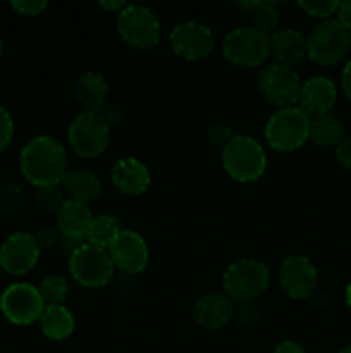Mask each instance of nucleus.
Masks as SVG:
<instances>
[{"label": "nucleus", "instance_id": "f257e3e1", "mask_svg": "<svg viewBox=\"0 0 351 353\" xmlns=\"http://www.w3.org/2000/svg\"><path fill=\"white\" fill-rule=\"evenodd\" d=\"M19 168L24 179L36 188L58 186L67 174V154L55 138L40 134L23 147Z\"/></svg>", "mask_w": 351, "mask_h": 353}, {"label": "nucleus", "instance_id": "f03ea898", "mask_svg": "<svg viewBox=\"0 0 351 353\" xmlns=\"http://www.w3.org/2000/svg\"><path fill=\"white\" fill-rule=\"evenodd\" d=\"M270 285V271L257 259H240L222 276L224 293L233 302H255Z\"/></svg>", "mask_w": 351, "mask_h": 353}, {"label": "nucleus", "instance_id": "7ed1b4c3", "mask_svg": "<svg viewBox=\"0 0 351 353\" xmlns=\"http://www.w3.org/2000/svg\"><path fill=\"white\" fill-rule=\"evenodd\" d=\"M222 165L231 179L237 183H255L264 176L267 155L255 138L234 134L222 150Z\"/></svg>", "mask_w": 351, "mask_h": 353}, {"label": "nucleus", "instance_id": "20e7f679", "mask_svg": "<svg viewBox=\"0 0 351 353\" xmlns=\"http://www.w3.org/2000/svg\"><path fill=\"white\" fill-rule=\"evenodd\" d=\"M265 140L275 152H295L310 140V117L298 105L279 109L265 124Z\"/></svg>", "mask_w": 351, "mask_h": 353}, {"label": "nucleus", "instance_id": "39448f33", "mask_svg": "<svg viewBox=\"0 0 351 353\" xmlns=\"http://www.w3.org/2000/svg\"><path fill=\"white\" fill-rule=\"evenodd\" d=\"M350 52V31L337 19L317 24L306 38V55L322 68H330L343 61Z\"/></svg>", "mask_w": 351, "mask_h": 353}, {"label": "nucleus", "instance_id": "423d86ee", "mask_svg": "<svg viewBox=\"0 0 351 353\" xmlns=\"http://www.w3.org/2000/svg\"><path fill=\"white\" fill-rule=\"evenodd\" d=\"M69 272L78 285L89 290H98L112 281L116 276V268L109 250L85 241L69 257Z\"/></svg>", "mask_w": 351, "mask_h": 353}, {"label": "nucleus", "instance_id": "0eeeda50", "mask_svg": "<svg viewBox=\"0 0 351 353\" xmlns=\"http://www.w3.org/2000/svg\"><path fill=\"white\" fill-rule=\"evenodd\" d=\"M222 54L227 62L237 68H258L270 55L268 37L253 26H240L226 34Z\"/></svg>", "mask_w": 351, "mask_h": 353}, {"label": "nucleus", "instance_id": "6e6552de", "mask_svg": "<svg viewBox=\"0 0 351 353\" xmlns=\"http://www.w3.org/2000/svg\"><path fill=\"white\" fill-rule=\"evenodd\" d=\"M117 31L129 47L150 50L160 41V23L145 6H127L117 14Z\"/></svg>", "mask_w": 351, "mask_h": 353}, {"label": "nucleus", "instance_id": "1a4fd4ad", "mask_svg": "<svg viewBox=\"0 0 351 353\" xmlns=\"http://www.w3.org/2000/svg\"><path fill=\"white\" fill-rule=\"evenodd\" d=\"M67 141L79 157H100L109 147L110 128L100 117V114L83 112L69 124Z\"/></svg>", "mask_w": 351, "mask_h": 353}, {"label": "nucleus", "instance_id": "9d476101", "mask_svg": "<svg viewBox=\"0 0 351 353\" xmlns=\"http://www.w3.org/2000/svg\"><path fill=\"white\" fill-rule=\"evenodd\" d=\"M0 310L9 323L16 326H30L40 321L45 302L36 286L30 283H14L3 290L0 296Z\"/></svg>", "mask_w": 351, "mask_h": 353}, {"label": "nucleus", "instance_id": "9b49d317", "mask_svg": "<svg viewBox=\"0 0 351 353\" xmlns=\"http://www.w3.org/2000/svg\"><path fill=\"white\" fill-rule=\"evenodd\" d=\"M301 79L292 68L272 62L265 65L258 74V88L262 95L272 105L279 109L295 107L298 103L299 92H301Z\"/></svg>", "mask_w": 351, "mask_h": 353}, {"label": "nucleus", "instance_id": "f8f14e48", "mask_svg": "<svg viewBox=\"0 0 351 353\" xmlns=\"http://www.w3.org/2000/svg\"><path fill=\"white\" fill-rule=\"evenodd\" d=\"M169 43L174 54L184 61H202L215 48L212 30L198 21L179 23L169 34Z\"/></svg>", "mask_w": 351, "mask_h": 353}, {"label": "nucleus", "instance_id": "ddd939ff", "mask_svg": "<svg viewBox=\"0 0 351 353\" xmlns=\"http://www.w3.org/2000/svg\"><path fill=\"white\" fill-rule=\"evenodd\" d=\"M40 254L34 234L16 231L0 245V268L10 276H24L33 271L40 261Z\"/></svg>", "mask_w": 351, "mask_h": 353}, {"label": "nucleus", "instance_id": "4468645a", "mask_svg": "<svg viewBox=\"0 0 351 353\" xmlns=\"http://www.w3.org/2000/svg\"><path fill=\"white\" fill-rule=\"evenodd\" d=\"M282 292L292 300H308L319 290V272L305 255H291L279 271Z\"/></svg>", "mask_w": 351, "mask_h": 353}, {"label": "nucleus", "instance_id": "2eb2a0df", "mask_svg": "<svg viewBox=\"0 0 351 353\" xmlns=\"http://www.w3.org/2000/svg\"><path fill=\"white\" fill-rule=\"evenodd\" d=\"M109 255L116 271L129 276L143 272L150 261L147 241L140 233L133 230H120L114 243L110 245Z\"/></svg>", "mask_w": 351, "mask_h": 353}, {"label": "nucleus", "instance_id": "dca6fc26", "mask_svg": "<svg viewBox=\"0 0 351 353\" xmlns=\"http://www.w3.org/2000/svg\"><path fill=\"white\" fill-rule=\"evenodd\" d=\"M337 100V88L327 76H313L301 85L298 107L310 117L330 114Z\"/></svg>", "mask_w": 351, "mask_h": 353}, {"label": "nucleus", "instance_id": "f3484780", "mask_svg": "<svg viewBox=\"0 0 351 353\" xmlns=\"http://www.w3.org/2000/svg\"><path fill=\"white\" fill-rule=\"evenodd\" d=\"M234 302L226 293L203 295L193 307V319L206 331H219L233 321Z\"/></svg>", "mask_w": 351, "mask_h": 353}, {"label": "nucleus", "instance_id": "a211bd4d", "mask_svg": "<svg viewBox=\"0 0 351 353\" xmlns=\"http://www.w3.org/2000/svg\"><path fill=\"white\" fill-rule=\"evenodd\" d=\"M112 183L127 196H140L150 188L151 176L147 165L134 157H124L112 165Z\"/></svg>", "mask_w": 351, "mask_h": 353}, {"label": "nucleus", "instance_id": "6ab92c4d", "mask_svg": "<svg viewBox=\"0 0 351 353\" xmlns=\"http://www.w3.org/2000/svg\"><path fill=\"white\" fill-rule=\"evenodd\" d=\"M268 48L275 62L286 68L298 65L306 57V40L292 28H279L268 37Z\"/></svg>", "mask_w": 351, "mask_h": 353}, {"label": "nucleus", "instance_id": "aec40b11", "mask_svg": "<svg viewBox=\"0 0 351 353\" xmlns=\"http://www.w3.org/2000/svg\"><path fill=\"white\" fill-rule=\"evenodd\" d=\"M93 214L88 205L65 200L57 212V228L61 236L76 241H86Z\"/></svg>", "mask_w": 351, "mask_h": 353}, {"label": "nucleus", "instance_id": "412c9836", "mask_svg": "<svg viewBox=\"0 0 351 353\" xmlns=\"http://www.w3.org/2000/svg\"><path fill=\"white\" fill-rule=\"evenodd\" d=\"M74 95L79 105L86 112L98 114L107 105V97H109V83L98 72H85L79 76L74 86Z\"/></svg>", "mask_w": 351, "mask_h": 353}, {"label": "nucleus", "instance_id": "4be33fe9", "mask_svg": "<svg viewBox=\"0 0 351 353\" xmlns=\"http://www.w3.org/2000/svg\"><path fill=\"white\" fill-rule=\"evenodd\" d=\"M62 188H64L67 200L88 205L89 202L100 196L102 183L95 172L88 171V169H74V171H67L64 181H62Z\"/></svg>", "mask_w": 351, "mask_h": 353}, {"label": "nucleus", "instance_id": "5701e85b", "mask_svg": "<svg viewBox=\"0 0 351 353\" xmlns=\"http://www.w3.org/2000/svg\"><path fill=\"white\" fill-rule=\"evenodd\" d=\"M40 327L50 340L64 341L74 331V317L65 305H45L40 317Z\"/></svg>", "mask_w": 351, "mask_h": 353}, {"label": "nucleus", "instance_id": "b1692460", "mask_svg": "<svg viewBox=\"0 0 351 353\" xmlns=\"http://www.w3.org/2000/svg\"><path fill=\"white\" fill-rule=\"evenodd\" d=\"M310 140L319 147H337L344 140V124L334 114L310 119Z\"/></svg>", "mask_w": 351, "mask_h": 353}, {"label": "nucleus", "instance_id": "393cba45", "mask_svg": "<svg viewBox=\"0 0 351 353\" xmlns=\"http://www.w3.org/2000/svg\"><path fill=\"white\" fill-rule=\"evenodd\" d=\"M120 224L119 219L110 214H102V216L93 217L92 224H89L88 234H86V243L95 245V247L103 248V250H109L110 245L114 243V240L117 238V234L120 233Z\"/></svg>", "mask_w": 351, "mask_h": 353}, {"label": "nucleus", "instance_id": "a878e982", "mask_svg": "<svg viewBox=\"0 0 351 353\" xmlns=\"http://www.w3.org/2000/svg\"><path fill=\"white\" fill-rule=\"evenodd\" d=\"M253 28L262 31L264 34L270 37L272 33L279 30V23H281V12L277 9V3L268 2V0H262L260 6L257 7L253 14Z\"/></svg>", "mask_w": 351, "mask_h": 353}, {"label": "nucleus", "instance_id": "bb28decb", "mask_svg": "<svg viewBox=\"0 0 351 353\" xmlns=\"http://www.w3.org/2000/svg\"><path fill=\"white\" fill-rule=\"evenodd\" d=\"M45 305H64L69 295V285L62 276H47L38 286Z\"/></svg>", "mask_w": 351, "mask_h": 353}, {"label": "nucleus", "instance_id": "cd10ccee", "mask_svg": "<svg viewBox=\"0 0 351 353\" xmlns=\"http://www.w3.org/2000/svg\"><path fill=\"white\" fill-rule=\"evenodd\" d=\"M339 3L336 0H301L298 2L299 9L310 17H317V19H330V16L337 14Z\"/></svg>", "mask_w": 351, "mask_h": 353}, {"label": "nucleus", "instance_id": "c85d7f7f", "mask_svg": "<svg viewBox=\"0 0 351 353\" xmlns=\"http://www.w3.org/2000/svg\"><path fill=\"white\" fill-rule=\"evenodd\" d=\"M65 193L58 186H47V188L36 190V203L45 212H58L62 203L65 202Z\"/></svg>", "mask_w": 351, "mask_h": 353}, {"label": "nucleus", "instance_id": "c756f323", "mask_svg": "<svg viewBox=\"0 0 351 353\" xmlns=\"http://www.w3.org/2000/svg\"><path fill=\"white\" fill-rule=\"evenodd\" d=\"M233 319L243 330H253L260 323V309L255 302H241L234 305Z\"/></svg>", "mask_w": 351, "mask_h": 353}, {"label": "nucleus", "instance_id": "7c9ffc66", "mask_svg": "<svg viewBox=\"0 0 351 353\" xmlns=\"http://www.w3.org/2000/svg\"><path fill=\"white\" fill-rule=\"evenodd\" d=\"M23 203V192L19 186L7 185L0 190V212L3 216H14Z\"/></svg>", "mask_w": 351, "mask_h": 353}, {"label": "nucleus", "instance_id": "2f4dec72", "mask_svg": "<svg viewBox=\"0 0 351 353\" xmlns=\"http://www.w3.org/2000/svg\"><path fill=\"white\" fill-rule=\"evenodd\" d=\"M233 138V130H231L226 123H213L212 126L209 128V131H206V140H209V143L212 145L213 148H220V150H224V148L231 143Z\"/></svg>", "mask_w": 351, "mask_h": 353}, {"label": "nucleus", "instance_id": "473e14b6", "mask_svg": "<svg viewBox=\"0 0 351 353\" xmlns=\"http://www.w3.org/2000/svg\"><path fill=\"white\" fill-rule=\"evenodd\" d=\"M14 138V119L9 110L0 105V152L6 150Z\"/></svg>", "mask_w": 351, "mask_h": 353}, {"label": "nucleus", "instance_id": "72a5a7b5", "mask_svg": "<svg viewBox=\"0 0 351 353\" xmlns=\"http://www.w3.org/2000/svg\"><path fill=\"white\" fill-rule=\"evenodd\" d=\"M10 7L21 16L34 17L43 12L48 3L45 0H14V2H10Z\"/></svg>", "mask_w": 351, "mask_h": 353}, {"label": "nucleus", "instance_id": "f704fd0d", "mask_svg": "<svg viewBox=\"0 0 351 353\" xmlns=\"http://www.w3.org/2000/svg\"><path fill=\"white\" fill-rule=\"evenodd\" d=\"M34 240H36L40 250H48V248L57 247L58 240H61V233L54 228H43V230L34 234Z\"/></svg>", "mask_w": 351, "mask_h": 353}, {"label": "nucleus", "instance_id": "c9c22d12", "mask_svg": "<svg viewBox=\"0 0 351 353\" xmlns=\"http://www.w3.org/2000/svg\"><path fill=\"white\" fill-rule=\"evenodd\" d=\"M100 117L107 123V126L112 128L120 124L124 117V109L119 105V103H107L102 110H100Z\"/></svg>", "mask_w": 351, "mask_h": 353}, {"label": "nucleus", "instance_id": "e433bc0d", "mask_svg": "<svg viewBox=\"0 0 351 353\" xmlns=\"http://www.w3.org/2000/svg\"><path fill=\"white\" fill-rule=\"evenodd\" d=\"M336 159L343 169L351 172V137L344 138L336 147Z\"/></svg>", "mask_w": 351, "mask_h": 353}, {"label": "nucleus", "instance_id": "4c0bfd02", "mask_svg": "<svg viewBox=\"0 0 351 353\" xmlns=\"http://www.w3.org/2000/svg\"><path fill=\"white\" fill-rule=\"evenodd\" d=\"M114 286H116V290L119 293H129L131 290H133L134 286V276H129V274H123V272H119V276H114Z\"/></svg>", "mask_w": 351, "mask_h": 353}, {"label": "nucleus", "instance_id": "58836bf2", "mask_svg": "<svg viewBox=\"0 0 351 353\" xmlns=\"http://www.w3.org/2000/svg\"><path fill=\"white\" fill-rule=\"evenodd\" d=\"M336 16L337 21L351 33V0L339 3V9H337Z\"/></svg>", "mask_w": 351, "mask_h": 353}, {"label": "nucleus", "instance_id": "ea45409f", "mask_svg": "<svg viewBox=\"0 0 351 353\" xmlns=\"http://www.w3.org/2000/svg\"><path fill=\"white\" fill-rule=\"evenodd\" d=\"M341 88H343L346 99L351 102V61L344 65L343 72H341Z\"/></svg>", "mask_w": 351, "mask_h": 353}, {"label": "nucleus", "instance_id": "a19ab883", "mask_svg": "<svg viewBox=\"0 0 351 353\" xmlns=\"http://www.w3.org/2000/svg\"><path fill=\"white\" fill-rule=\"evenodd\" d=\"M274 353H305V350H303V347L298 343V341L284 340L275 347Z\"/></svg>", "mask_w": 351, "mask_h": 353}, {"label": "nucleus", "instance_id": "79ce46f5", "mask_svg": "<svg viewBox=\"0 0 351 353\" xmlns=\"http://www.w3.org/2000/svg\"><path fill=\"white\" fill-rule=\"evenodd\" d=\"M98 6L102 7L103 10H107V12H117V14H119L120 10L126 9L129 3L124 2V0H107V2H105V0H102V2H98Z\"/></svg>", "mask_w": 351, "mask_h": 353}, {"label": "nucleus", "instance_id": "37998d69", "mask_svg": "<svg viewBox=\"0 0 351 353\" xmlns=\"http://www.w3.org/2000/svg\"><path fill=\"white\" fill-rule=\"evenodd\" d=\"M308 300L312 303V307H315V309H327L329 307V296L323 292H319V290Z\"/></svg>", "mask_w": 351, "mask_h": 353}, {"label": "nucleus", "instance_id": "c03bdc74", "mask_svg": "<svg viewBox=\"0 0 351 353\" xmlns=\"http://www.w3.org/2000/svg\"><path fill=\"white\" fill-rule=\"evenodd\" d=\"M346 305L351 309V283L346 286Z\"/></svg>", "mask_w": 351, "mask_h": 353}, {"label": "nucleus", "instance_id": "a18cd8bd", "mask_svg": "<svg viewBox=\"0 0 351 353\" xmlns=\"http://www.w3.org/2000/svg\"><path fill=\"white\" fill-rule=\"evenodd\" d=\"M339 353H351V345H348V347H344L343 350H341Z\"/></svg>", "mask_w": 351, "mask_h": 353}, {"label": "nucleus", "instance_id": "49530a36", "mask_svg": "<svg viewBox=\"0 0 351 353\" xmlns=\"http://www.w3.org/2000/svg\"><path fill=\"white\" fill-rule=\"evenodd\" d=\"M3 55V40H2V37H0V57H2Z\"/></svg>", "mask_w": 351, "mask_h": 353}, {"label": "nucleus", "instance_id": "de8ad7c7", "mask_svg": "<svg viewBox=\"0 0 351 353\" xmlns=\"http://www.w3.org/2000/svg\"><path fill=\"white\" fill-rule=\"evenodd\" d=\"M350 52H351V33H350Z\"/></svg>", "mask_w": 351, "mask_h": 353}]
</instances>
